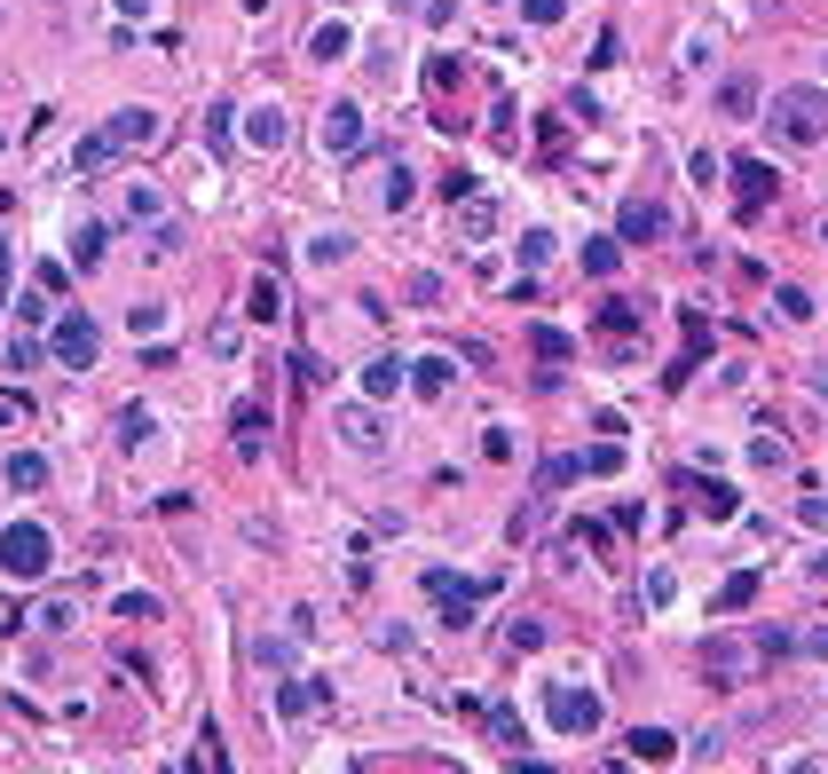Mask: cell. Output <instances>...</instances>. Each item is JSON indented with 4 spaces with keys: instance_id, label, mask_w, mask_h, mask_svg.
<instances>
[{
    "instance_id": "83f0119b",
    "label": "cell",
    "mask_w": 828,
    "mask_h": 774,
    "mask_svg": "<svg viewBox=\"0 0 828 774\" xmlns=\"http://www.w3.org/2000/svg\"><path fill=\"white\" fill-rule=\"evenodd\" d=\"M521 17H529V25H561L569 0H521Z\"/></svg>"
},
{
    "instance_id": "5b68a950",
    "label": "cell",
    "mask_w": 828,
    "mask_h": 774,
    "mask_svg": "<svg viewBox=\"0 0 828 774\" xmlns=\"http://www.w3.org/2000/svg\"><path fill=\"white\" fill-rule=\"evenodd\" d=\"M48 356H56L63 372H87V364H96V316H87V308H63L56 332H48Z\"/></svg>"
},
{
    "instance_id": "4316f807",
    "label": "cell",
    "mask_w": 828,
    "mask_h": 774,
    "mask_svg": "<svg viewBox=\"0 0 828 774\" xmlns=\"http://www.w3.org/2000/svg\"><path fill=\"white\" fill-rule=\"evenodd\" d=\"M536 356H544V364H561V356H569V332H561V324H544V332H536Z\"/></svg>"
},
{
    "instance_id": "277c9868",
    "label": "cell",
    "mask_w": 828,
    "mask_h": 774,
    "mask_svg": "<svg viewBox=\"0 0 828 774\" xmlns=\"http://www.w3.org/2000/svg\"><path fill=\"white\" fill-rule=\"evenodd\" d=\"M418 585H426V600L442 609V625H474L482 592H490V585H474V577H450V569H418Z\"/></svg>"
},
{
    "instance_id": "d6a6232c",
    "label": "cell",
    "mask_w": 828,
    "mask_h": 774,
    "mask_svg": "<svg viewBox=\"0 0 828 774\" xmlns=\"http://www.w3.org/2000/svg\"><path fill=\"white\" fill-rule=\"evenodd\" d=\"M648 600H655V609H671V600H679V585H671V569H655V577H648Z\"/></svg>"
},
{
    "instance_id": "e575fe53",
    "label": "cell",
    "mask_w": 828,
    "mask_h": 774,
    "mask_svg": "<svg viewBox=\"0 0 828 774\" xmlns=\"http://www.w3.org/2000/svg\"><path fill=\"white\" fill-rule=\"evenodd\" d=\"M513 648H521V656H529V648H544V625H536V617H521V625H513Z\"/></svg>"
},
{
    "instance_id": "9a60e30c",
    "label": "cell",
    "mask_w": 828,
    "mask_h": 774,
    "mask_svg": "<svg viewBox=\"0 0 828 774\" xmlns=\"http://www.w3.org/2000/svg\"><path fill=\"white\" fill-rule=\"evenodd\" d=\"M363 388H372V395H395V388H403V356H379V364H363Z\"/></svg>"
},
{
    "instance_id": "52a82bcc",
    "label": "cell",
    "mask_w": 828,
    "mask_h": 774,
    "mask_svg": "<svg viewBox=\"0 0 828 774\" xmlns=\"http://www.w3.org/2000/svg\"><path fill=\"white\" fill-rule=\"evenodd\" d=\"M450 380H457V356H411V388H418V403H442Z\"/></svg>"
},
{
    "instance_id": "ba28073f",
    "label": "cell",
    "mask_w": 828,
    "mask_h": 774,
    "mask_svg": "<svg viewBox=\"0 0 828 774\" xmlns=\"http://www.w3.org/2000/svg\"><path fill=\"white\" fill-rule=\"evenodd\" d=\"M245 143H253V150H285V143H293V119L276 111V104H253V119H245Z\"/></svg>"
},
{
    "instance_id": "cb8c5ba5",
    "label": "cell",
    "mask_w": 828,
    "mask_h": 774,
    "mask_svg": "<svg viewBox=\"0 0 828 774\" xmlns=\"http://www.w3.org/2000/svg\"><path fill=\"white\" fill-rule=\"evenodd\" d=\"M308 704H316V687H293V679H285V687H276V712H285V719H300Z\"/></svg>"
},
{
    "instance_id": "4fadbf2b",
    "label": "cell",
    "mask_w": 828,
    "mask_h": 774,
    "mask_svg": "<svg viewBox=\"0 0 828 774\" xmlns=\"http://www.w3.org/2000/svg\"><path fill=\"white\" fill-rule=\"evenodd\" d=\"M103 135H111V150H127V143H150V135H158V119H150V111H119Z\"/></svg>"
},
{
    "instance_id": "7402d4cb",
    "label": "cell",
    "mask_w": 828,
    "mask_h": 774,
    "mask_svg": "<svg viewBox=\"0 0 828 774\" xmlns=\"http://www.w3.org/2000/svg\"><path fill=\"white\" fill-rule=\"evenodd\" d=\"M773 308H781L789 324H805V316H812V293H805V285H781V293H773Z\"/></svg>"
},
{
    "instance_id": "6da1fadb",
    "label": "cell",
    "mask_w": 828,
    "mask_h": 774,
    "mask_svg": "<svg viewBox=\"0 0 828 774\" xmlns=\"http://www.w3.org/2000/svg\"><path fill=\"white\" fill-rule=\"evenodd\" d=\"M773 135L797 143V150L820 143V135H828V88H781V96H773Z\"/></svg>"
},
{
    "instance_id": "7a4b0ae2",
    "label": "cell",
    "mask_w": 828,
    "mask_h": 774,
    "mask_svg": "<svg viewBox=\"0 0 828 774\" xmlns=\"http://www.w3.org/2000/svg\"><path fill=\"white\" fill-rule=\"evenodd\" d=\"M536 704H544V727L552 735H592L600 727V696H592V687H536Z\"/></svg>"
},
{
    "instance_id": "8d00e7d4",
    "label": "cell",
    "mask_w": 828,
    "mask_h": 774,
    "mask_svg": "<svg viewBox=\"0 0 828 774\" xmlns=\"http://www.w3.org/2000/svg\"><path fill=\"white\" fill-rule=\"evenodd\" d=\"M0 308H9V237H0Z\"/></svg>"
},
{
    "instance_id": "5bb4252c",
    "label": "cell",
    "mask_w": 828,
    "mask_h": 774,
    "mask_svg": "<svg viewBox=\"0 0 828 774\" xmlns=\"http://www.w3.org/2000/svg\"><path fill=\"white\" fill-rule=\"evenodd\" d=\"M9 482H17V490H48V459H40V451H17V459H9Z\"/></svg>"
},
{
    "instance_id": "3957f363",
    "label": "cell",
    "mask_w": 828,
    "mask_h": 774,
    "mask_svg": "<svg viewBox=\"0 0 828 774\" xmlns=\"http://www.w3.org/2000/svg\"><path fill=\"white\" fill-rule=\"evenodd\" d=\"M0 569H9V577H24V585H40V577L56 569V538H48L40 522H17L9 538H0Z\"/></svg>"
},
{
    "instance_id": "4dcf8cb0",
    "label": "cell",
    "mask_w": 828,
    "mask_h": 774,
    "mask_svg": "<svg viewBox=\"0 0 828 774\" xmlns=\"http://www.w3.org/2000/svg\"><path fill=\"white\" fill-rule=\"evenodd\" d=\"M276 308H285V293H276V277H260L253 285V316H276Z\"/></svg>"
},
{
    "instance_id": "30bf717a",
    "label": "cell",
    "mask_w": 828,
    "mask_h": 774,
    "mask_svg": "<svg viewBox=\"0 0 828 774\" xmlns=\"http://www.w3.org/2000/svg\"><path fill=\"white\" fill-rule=\"evenodd\" d=\"M733 190H742V206H766L773 198V166L766 158H733Z\"/></svg>"
},
{
    "instance_id": "d590c367",
    "label": "cell",
    "mask_w": 828,
    "mask_h": 774,
    "mask_svg": "<svg viewBox=\"0 0 828 774\" xmlns=\"http://www.w3.org/2000/svg\"><path fill=\"white\" fill-rule=\"evenodd\" d=\"M797 656H820V664H828V625H820V633H805V640H797Z\"/></svg>"
},
{
    "instance_id": "484cf974",
    "label": "cell",
    "mask_w": 828,
    "mask_h": 774,
    "mask_svg": "<svg viewBox=\"0 0 828 774\" xmlns=\"http://www.w3.org/2000/svg\"><path fill=\"white\" fill-rule=\"evenodd\" d=\"M32 364H40V340L17 332V340H9V372H32Z\"/></svg>"
},
{
    "instance_id": "1f68e13d",
    "label": "cell",
    "mask_w": 828,
    "mask_h": 774,
    "mask_svg": "<svg viewBox=\"0 0 828 774\" xmlns=\"http://www.w3.org/2000/svg\"><path fill=\"white\" fill-rule=\"evenodd\" d=\"M339 253H347V237H339V229H324V237L308 245V262H339Z\"/></svg>"
},
{
    "instance_id": "f1b7e54d",
    "label": "cell",
    "mask_w": 828,
    "mask_h": 774,
    "mask_svg": "<svg viewBox=\"0 0 828 774\" xmlns=\"http://www.w3.org/2000/svg\"><path fill=\"white\" fill-rule=\"evenodd\" d=\"M347 40H355V32H347V25H324V32H316V56H324V63H332V56H347Z\"/></svg>"
},
{
    "instance_id": "7c38bea8",
    "label": "cell",
    "mask_w": 828,
    "mask_h": 774,
    "mask_svg": "<svg viewBox=\"0 0 828 774\" xmlns=\"http://www.w3.org/2000/svg\"><path fill=\"white\" fill-rule=\"evenodd\" d=\"M750 104H758V79H750V71H733L726 88H718V111H726V119H750Z\"/></svg>"
},
{
    "instance_id": "2e32d148",
    "label": "cell",
    "mask_w": 828,
    "mask_h": 774,
    "mask_svg": "<svg viewBox=\"0 0 828 774\" xmlns=\"http://www.w3.org/2000/svg\"><path fill=\"white\" fill-rule=\"evenodd\" d=\"M442 293H450V285H442V270H411V301H418V308H450Z\"/></svg>"
},
{
    "instance_id": "836d02e7",
    "label": "cell",
    "mask_w": 828,
    "mask_h": 774,
    "mask_svg": "<svg viewBox=\"0 0 828 774\" xmlns=\"http://www.w3.org/2000/svg\"><path fill=\"white\" fill-rule=\"evenodd\" d=\"M694 490H702V506H710V513H733V490H726V482H694Z\"/></svg>"
},
{
    "instance_id": "9c48e42d",
    "label": "cell",
    "mask_w": 828,
    "mask_h": 774,
    "mask_svg": "<svg viewBox=\"0 0 828 774\" xmlns=\"http://www.w3.org/2000/svg\"><path fill=\"white\" fill-rule=\"evenodd\" d=\"M355 143H363V111H355V104H332V111H324V150L339 158V150H355Z\"/></svg>"
},
{
    "instance_id": "44dd1931",
    "label": "cell",
    "mask_w": 828,
    "mask_h": 774,
    "mask_svg": "<svg viewBox=\"0 0 828 774\" xmlns=\"http://www.w3.org/2000/svg\"><path fill=\"white\" fill-rule=\"evenodd\" d=\"M552 253H561V237H552V229H529V237H521V262H529V270H544Z\"/></svg>"
},
{
    "instance_id": "e0dca14e",
    "label": "cell",
    "mask_w": 828,
    "mask_h": 774,
    "mask_svg": "<svg viewBox=\"0 0 828 774\" xmlns=\"http://www.w3.org/2000/svg\"><path fill=\"white\" fill-rule=\"evenodd\" d=\"M576 474H584V459H576V451H561V459H544L536 490H561V482H576Z\"/></svg>"
},
{
    "instance_id": "ac0fdd59",
    "label": "cell",
    "mask_w": 828,
    "mask_h": 774,
    "mask_svg": "<svg viewBox=\"0 0 828 774\" xmlns=\"http://www.w3.org/2000/svg\"><path fill=\"white\" fill-rule=\"evenodd\" d=\"M671 751H679V743H671L663 727H639V735H631V758H648V766H655V758H671Z\"/></svg>"
},
{
    "instance_id": "74e56055",
    "label": "cell",
    "mask_w": 828,
    "mask_h": 774,
    "mask_svg": "<svg viewBox=\"0 0 828 774\" xmlns=\"http://www.w3.org/2000/svg\"><path fill=\"white\" fill-rule=\"evenodd\" d=\"M158 9V0H119V17H150Z\"/></svg>"
},
{
    "instance_id": "8992f818",
    "label": "cell",
    "mask_w": 828,
    "mask_h": 774,
    "mask_svg": "<svg viewBox=\"0 0 828 774\" xmlns=\"http://www.w3.org/2000/svg\"><path fill=\"white\" fill-rule=\"evenodd\" d=\"M339 443L363 451V459H379V451H387V419H379L372 403H347V411H339Z\"/></svg>"
},
{
    "instance_id": "d4e9b609",
    "label": "cell",
    "mask_w": 828,
    "mask_h": 774,
    "mask_svg": "<svg viewBox=\"0 0 828 774\" xmlns=\"http://www.w3.org/2000/svg\"><path fill=\"white\" fill-rule=\"evenodd\" d=\"M457 229H466V245H474V253H482V237H490V229H497V214H490V206H466V222H457Z\"/></svg>"
},
{
    "instance_id": "f546056e",
    "label": "cell",
    "mask_w": 828,
    "mask_h": 774,
    "mask_svg": "<svg viewBox=\"0 0 828 774\" xmlns=\"http://www.w3.org/2000/svg\"><path fill=\"white\" fill-rule=\"evenodd\" d=\"M387 206H411V166H387V190H379Z\"/></svg>"
},
{
    "instance_id": "603a6c76",
    "label": "cell",
    "mask_w": 828,
    "mask_h": 774,
    "mask_svg": "<svg viewBox=\"0 0 828 774\" xmlns=\"http://www.w3.org/2000/svg\"><path fill=\"white\" fill-rule=\"evenodd\" d=\"M150 427H158L150 411H127V419H119V443H127V451H142V443H150Z\"/></svg>"
},
{
    "instance_id": "d6986e66",
    "label": "cell",
    "mask_w": 828,
    "mask_h": 774,
    "mask_svg": "<svg viewBox=\"0 0 828 774\" xmlns=\"http://www.w3.org/2000/svg\"><path fill=\"white\" fill-rule=\"evenodd\" d=\"M103 237H111L103 222H87V229H79V245H71V262H79V270H96V262H103Z\"/></svg>"
},
{
    "instance_id": "8fae6325",
    "label": "cell",
    "mask_w": 828,
    "mask_h": 774,
    "mask_svg": "<svg viewBox=\"0 0 828 774\" xmlns=\"http://www.w3.org/2000/svg\"><path fill=\"white\" fill-rule=\"evenodd\" d=\"M615 229H623V237H631V245H648V237H663V206H648V198H631V206H623V222H615Z\"/></svg>"
},
{
    "instance_id": "ffe728a7",
    "label": "cell",
    "mask_w": 828,
    "mask_h": 774,
    "mask_svg": "<svg viewBox=\"0 0 828 774\" xmlns=\"http://www.w3.org/2000/svg\"><path fill=\"white\" fill-rule=\"evenodd\" d=\"M260 427H268L260 403H245V411H237V451H245V459H260Z\"/></svg>"
}]
</instances>
